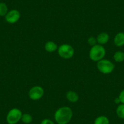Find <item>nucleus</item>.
Masks as SVG:
<instances>
[{"mask_svg":"<svg viewBox=\"0 0 124 124\" xmlns=\"http://www.w3.org/2000/svg\"><path fill=\"white\" fill-rule=\"evenodd\" d=\"M21 121L25 124H31L33 121V117L32 115L29 113H24L21 117Z\"/></svg>","mask_w":124,"mask_h":124,"instance_id":"obj_14","label":"nucleus"},{"mask_svg":"<svg viewBox=\"0 0 124 124\" xmlns=\"http://www.w3.org/2000/svg\"><path fill=\"white\" fill-rule=\"evenodd\" d=\"M45 94V91L41 86H34L29 89V97L32 101H38L42 98Z\"/></svg>","mask_w":124,"mask_h":124,"instance_id":"obj_6","label":"nucleus"},{"mask_svg":"<svg viewBox=\"0 0 124 124\" xmlns=\"http://www.w3.org/2000/svg\"><path fill=\"white\" fill-rule=\"evenodd\" d=\"M58 54L61 58L63 59H70L74 56L75 51L74 47L69 44H62L58 46L57 49Z\"/></svg>","mask_w":124,"mask_h":124,"instance_id":"obj_4","label":"nucleus"},{"mask_svg":"<svg viewBox=\"0 0 124 124\" xmlns=\"http://www.w3.org/2000/svg\"><path fill=\"white\" fill-rule=\"evenodd\" d=\"M109 119L105 116H99L95 119L94 124H109Z\"/></svg>","mask_w":124,"mask_h":124,"instance_id":"obj_12","label":"nucleus"},{"mask_svg":"<svg viewBox=\"0 0 124 124\" xmlns=\"http://www.w3.org/2000/svg\"><path fill=\"white\" fill-rule=\"evenodd\" d=\"M66 97L68 101L71 103H76L78 102L79 99V96L76 92L73 91H69L66 93Z\"/></svg>","mask_w":124,"mask_h":124,"instance_id":"obj_11","label":"nucleus"},{"mask_svg":"<svg viewBox=\"0 0 124 124\" xmlns=\"http://www.w3.org/2000/svg\"><path fill=\"white\" fill-rule=\"evenodd\" d=\"M73 111L70 107L63 106L55 111L54 120L57 124H68L72 120Z\"/></svg>","mask_w":124,"mask_h":124,"instance_id":"obj_1","label":"nucleus"},{"mask_svg":"<svg viewBox=\"0 0 124 124\" xmlns=\"http://www.w3.org/2000/svg\"></svg>","mask_w":124,"mask_h":124,"instance_id":"obj_21","label":"nucleus"},{"mask_svg":"<svg viewBox=\"0 0 124 124\" xmlns=\"http://www.w3.org/2000/svg\"><path fill=\"white\" fill-rule=\"evenodd\" d=\"M119 99L120 101V103L124 104V89L120 91L119 95Z\"/></svg>","mask_w":124,"mask_h":124,"instance_id":"obj_19","label":"nucleus"},{"mask_svg":"<svg viewBox=\"0 0 124 124\" xmlns=\"http://www.w3.org/2000/svg\"><path fill=\"white\" fill-rule=\"evenodd\" d=\"M114 102H115L116 103H117V104H119V103H120V100H119V97H117V98H116L115 99H114Z\"/></svg>","mask_w":124,"mask_h":124,"instance_id":"obj_20","label":"nucleus"},{"mask_svg":"<svg viewBox=\"0 0 124 124\" xmlns=\"http://www.w3.org/2000/svg\"><path fill=\"white\" fill-rule=\"evenodd\" d=\"M114 44L117 47L124 46V32H118L114 38Z\"/></svg>","mask_w":124,"mask_h":124,"instance_id":"obj_9","label":"nucleus"},{"mask_svg":"<svg viewBox=\"0 0 124 124\" xmlns=\"http://www.w3.org/2000/svg\"><path fill=\"white\" fill-rule=\"evenodd\" d=\"M58 46L57 43L52 41H47L45 45V51L47 52H50V53L55 52L58 49Z\"/></svg>","mask_w":124,"mask_h":124,"instance_id":"obj_10","label":"nucleus"},{"mask_svg":"<svg viewBox=\"0 0 124 124\" xmlns=\"http://www.w3.org/2000/svg\"><path fill=\"white\" fill-rule=\"evenodd\" d=\"M97 70L103 74H109L112 73L115 68V65L111 61L103 58L97 62Z\"/></svg>","mask_w":124,"mask_h":124,"instance_id":"obj_3","label":"nucleus"},{"mask_svg":"<svg viewBox=\"0 0 124 124\" xmlns=\"http://www.w3.org/2000/svg\"><path fill=\"white\" fill-rule=\"evenodd\" d=\"M106 55V49L102 45L96 44L92 46L89 52V57L93 62H97L104 58Z\"/></svg>","mask_w":124,"mask_h":124,"instance_id":"obj_2","label":"nucleus"},{"mask_svg":"<svg viewBox=\"0 0 124 124\" xmlns=\"http://www.w3.org/2000/svg\"><path fill=\"white\" fill-rule=\"evenodd\" d=\"M88 43L92 47V46H94L96 44H97V39H96V38L94 37H90L88 38Z\"/></svg>","mask_w":124,"mask_h":124,"instance_id":"obj_17","label":"nucleus"},{"mask_svg":"<svg viewBox=\"0 0 124 124\" xmlns=\"http://www.w3.org/2000/svg\"><path fill=\"white\" fill-rule=\"evenodd\" d=\"M40 124H55V123L50 119H44L41 120Z\"/></svg>","mask_w":124,"mask_h":124,"instance_id":"obj_18","label":"nucleus"},{"mask_svg":"<svg viewBox=\"0 0 124 124\" xmlns=\"http://www.w3.org/2000/svg\"><path fill=\"white\" fill-rule=\"evenodd\" d=\"M96 39H97V44L103 46L108 42L109 40V36L107 32H101L98 34Z\"/></svg>","mask_w":124,"mask_h":124,"instance_id":"obj_8","label":"nucleus"},{"mask_svg":"<svg viewBox=\"0 0 124 124\" xmlns=\"http://www.w3.org/2000/svg\"><path fill=\"white\" fill-rule=\"evenodd\" d=\"M9 12L7 4L4 3H0V16H5Z\"/></svg>","mask_w":124,"mask_h":124,"instance_id":"obj_16","label":"nucleus"},{"mask_svg":"<svg viewBox=\"0 0 124 124\" xmlns=\"http://www.w3.org/2000/svg\"><path fill=\"white\" fill-rule=\"evenodd\" d=\"M23 113L17 108H12L6 116V122L8 124H17L21 121Z\"/></svg>","mask_w":124,"mask_h":124,"instance_id":"obj_5","label":"nucleus"},{"mask_svg":"<svg viewBox=\"0 0 124 124\" xmlns=\"http://www.w3.org/2000/svg\"><path fill=\"white\" fill-rule=\"evenodd\" d=\"M117 116L121 119H124V104L120 103L116 108V111Z\"/></svg>","mask_w":124,"mask_h":124,"instance_id":"obj_15","label":"nucleus"},{"mask_svg":"<svg viewBox=\"0 0 124 124\" xmlns=\"http://www.w3.org/2000/svg\"><path fill=\"white\" fill-rule=\"evenodd\" d=\"M114 61L117 63H122L124 61V52L122 51H117L113 55Z\"/></svg>","mask_w":124,"mask_h":124,"instance_id":"obj_13","label":"nucleus"},{"mask_svg":"<svg viewBox=\"0 0 124 124\" xmlns=\"http://www.w3.org/2000/svg\"><path fill=\"white\" fill-rule=\"evenodd\" d=\"M21 17V14L17 9H12L9 10L5 16V20L8 23L15 24L20 20Z\"/></svg>","mask_w":124,"mask_h":124,"instance_id":"obj_7","label":"nucleus"}]
</instances>
